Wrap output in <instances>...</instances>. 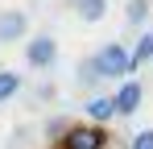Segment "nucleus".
<instances>
[{"label":"nucleus","instance_id":"6","mask_svg":"<svg viewBox=\"0 0 153 149\" xmlns=\"http://www.w3.org/2000/svg\"><path fill=\"white\" fill-rule=\"evenodd\" d=\"M87 120H91V124L116 120V104H112V95H91V99H87Z\"/></svg>","mask_w":153,"mask_h":149},{"label":"nucleus","instance_id":"5","mask_svg":"<svg viewBox=\"0 0 153 149\" xmlns=\"http://www.w3.org/2000/svg\"><path fill=\"white\" fill-rule=\"evenodd\" d=\"M29 37V17L21 8H4L0 13V42H25Z\"/></svg>","mask_w":153,"mask_h":149},{"label":"nucleus","instance_id":"7","mask_svg":"<svg viewBox=\"0 0 153 149\" xmlns=\"http://www.w3.org/2000/svg\"><path fill=\"white\" fill-rule=\"evenodd\" d=\"M71 8L79 13V21L95 25V21H103V13H108V0H71Z\"/></svg>","mask_w":153,"mask_h":149},{"label":"nucleus","instance_id":"11","mask_svg":"<svg viewBox=\"0 0 153 149\" xmlns=\"http://www.w3.org/2000/svg\"><path fill=\"white\" fill-rule=\"evenodd\" d=\"M124 17H128V25H141L145 17H149V0H128Z\"/></svg>","mask_w":153,"mask_h":149},{"label":"nucleus","instance_id":"12","mask_svg":"<svg viewBox=\"0 0 153 149\" xmlns=\"http://www.w3.org/2000/svg\"><path fill=\"white\" fill-rule=\"evenodd\" d=\"M128 149H153V128H141V133L128 141Z\"/></svg>","mask_w":153,"mask_h":149},{"label":"nucleus","instance_id":"8","mask_svg":"<svg viewBox=\"0 0 153 149\" xmlns=\"http://www.w3.org/2000/svg\"><path fill=\"white\" fill-rule=\"evenodd\" d=\"M79 87H100L103 83V74H100V62H95V54H91V58H83V62H79Z\"/></svg>","mask_w":153,"mask_h":149},{"label":"nucleus","instance_id":"10","mask_svg":"<svg viewBox=\"0 0 153 149\" xmlns=\"http://www.w3.org/2000/svg\"><path fill=\"white\" fill-rule=\"evenodd\" d=\"M17 91H21V74H17V71H0V104L13 99Z\"/></svg>","mask_w":153,"mask_h":149},{"label":"nucleus","instance_id":"2","mask_svg":"<svg viewBox=\"0 0 153 149\" xmlns=\"http://www.w3.org/2000/svg\"><path fill=\"white\" fill-rule=\"evenodd\" d=\"M95 62H100V74L112 79V83H124L128 74H132V58H128V50L120 46V42H108V46L95 54Z\"/></svg>","mask_w":153,"mask_h":149},{"label":"nucleus","instance_id":"3","mask_svg":"<svg viewBox=\"0 0 153 149\" xmlns=\"http://www.w3.org/2000/svg\"><path fill=\"white\" fill-rule=\"evenodd\" d=\"M25 62L33 71H50L58 62V42L50 33H37V37H25Z\"/></svg>","mask_w":153,"mask_h":149},{"label":"nucleus","instance_id":"9","mask_svg":"<svg viewBox=\"0 0 153 149\" xmlns=\"http://www.w3.org/2000/svg\"><path fill=\"white\" fill-rule=\"evenodd\" d=\"M128 58H132V71H137L141 62H149V58H153V33L137 37V50H128Z\"/></svg>","mask_w":153,"mask_h":149},{"label":"nucleus","instance_id":"4","mask_svg":"<svg viewBox=\"0 0 153 149\" xmlns=\"http://www.w3.org/2000/svg\"><path fill=\"white\" fill-rule=\"evenodd\" d=\"M141 99H145V87H141L137 79H124V83L116 87V95H112L116 116H137V112H141Z\"/></svg>","mask_w":153,"mask_h":149},{"label":"nucleus","instance_id":"1","mask_svg":"<svg viewBox=\"0 0 153 149\" xmlns=\"http://www.w3.org/2000/svg\"><path fill=\"white\" fill-rule=\"evenodd\" d=\"M54 149H108V133H103V124H71L62 137H58V145Z\"/></svg>","mask_w":153,"mask_h":149}]
</instances>
